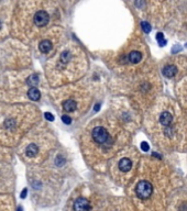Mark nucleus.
<instances>
[{"label":"nucleus","mask_w":187,"mask_h":211,"mask_svg":"<svg viewBox=\"0 0 187 211\" xmlns=\"http://www.w3.org/2000/svg\"><path fill=\"white\" fill-rule=\"evenodd\" d=\"M90 202L84 197H79L74 202V211H90Z\"/></svg>","instance_id":"obj_3"},{"label":"nucleus","mask_w":187,"mask_h":211,"mask_svg":"<svg viewBox=\"0 0 187 211\" xmlns=\"http://www.w3.org/2000/svg\"><path fill=\"white\" fill-rule=\"evenodd\" d=\"M76 108H77V103L75 102V101H74V100L68 99V100H66V101H64V102H63V109H64L65 111H67V112L74 111Z\"/></svg>","instance_id":"obj_8"},{"label":"nucleus","mask_w":187,"mask_h":211,"mask_svg":"<svg viewBox=\"0 0 187 211\" xmlns=\"http://www.w3.org/2000/svg\"><path fill=\"white\" fill-rule=\"evenodd\" d=\"M28 96H29V98H30L31 100H33V101H36V100L40 99L41 94H40V91H38V89L34 88V87H32V88L28 91Z\"/></svg>","instance_id":"obj_11"},{"label":"nucleus","mask_w":187,"mask_h":211,"mask_svg":"<svg viewBox=\"0 0 187 211\" xmlns=\"http://www.w3.org/2000/svg\"><path fill=\"white\" fill-rule=\"evenodd\" d=\"M49 14L45 11H38L34 16V24L36 27H45L49 22Z\"/></svg>","instance_id":"obj_4"},{"label":"nucleus","mask_w":187,"mask_h":211,"mask_svg":"<svg viewBox=\"0 0 187 211\" xmlns=\"http://www.w3.org/2000/svg\"><path fill=\"white\" fill-rule=\"evenodd\" d=\"M27 191H28L27 188H24L23 190H22V193H21V198H22V199H24V198L27 197Z\"/></svg>","instance_id":"obj_21"},{"label":"nucleus","mask_w":187,"mask_h":211,"mask_svg":"<svg viewBox=\"0 0 187 211\" xmlns=\"http://www.w3.org/2000/svg\"><path fill=\"white\" fill-rule=\"evenodd\" d=\"M69 58H71L69 52H64V53H62V55H60V60H62V62L67 63V62L69 61Z\"/></svg>","instance_id":"obj_14"},{"label":"nucleus","mask_w":187,"mask_h":211,"mask_svg":"<svg viewBox=\"0 0 187 211\" xmlns=\"http://www.w3.org/2000/svg\"><path fill=\"white\" fill-rule=\"evenodd\" d=\"M128 60L131 62V63H133V64H137V63H139V62L142 60V54L140 52H138V51H133V52H131L129 54Z\"/></svg>","instance_id":"obj_9"},{"label":"nucleus","mask_w":187,"mask_h":211,"mask_svg":"<svg viewBox=\"0 0 187 211\" xmlns=\"http://www.w3.org/2000/svg\"><path fill=\"white\" fill-rule=\"evenodd\" d=\"M173 121V118H172V114L170 112H163L160 117V122L162 123L165 127H168L170 125V123Z\"/></svg>","instance_id":"obj_6"},{"label":"nucleus","mask_w":187,"mask_h":211,"mask_svg":"<svg viewBox=\"0 0 187 211\" xmlns=\"http://www.w3.org/2000/svg\"><path fill=\"white\" fill-rule=\"evenodd\" d=\"M28 84L30 85V86H32V87H34V86H36L38 83V77L35 75V74H33V75H31L30 77L28 78Z\"/></svg>","instance_id":"obj_13"},{"label":"nucleus","mask_w":187,"mask_h":211,"mask_svg":"<svg viewBox=\"0 0 187 211\" xmlns=\"http://www.w3.org/2000/svg\"><path fill=\"white\" fill-rule=\"evenodd\" d=\"M38 146L35 144H30L27 147V155L29 157H34V156L38 154Z\"/></svg>","instance_id":"obj_12"},{"label":"nucleus","mask_w":187,"mask_h":211,"mask_svg":"<svg viewBox=\"0 0 187 211\" xmlns=\"http://www.w3.org/2000/svg\"><path fill=\"white\" fill-rule=\"evenodd\" d=\"M93 139L98 144H104L107 143V141H109L110 138L106 129L102 127H97L93 130Z\"/></svg>","instance_id":"obj_2"},{"label":"nucleus","mask_w":187,"mask_h":211,"mask_svg":"<svg viewBox=\"0 0 187 211\" xmlns=\"http://www.w3.org/2000/svg\"><path fill=\"white\" fill-rule=\"evenodd\" d=\"M18 211H22V208H19V209H18Z\"/></svg>","instance_id":"obj_23"},{"label":"nucleus","mask_w":187,"mask_h":211,"mask_svg":"<svg viewBox=\"0 0 187 211\" xmlns=\"http://www.w3.org/2000/svg\"><path fill=\"white\" fill-rule=\"evenodd\" d=\"M44 117H45L46 120H49V121H54V116L52 113H50V112H45L44 113Z\"/></svg>","instance_id":"obj_16"},{"label":"nucleus","mask_w":187,"mask_h":211,"mask_svg":"<svg viewBox=\"0 0 187 211\" xmlns=\"http://www.w3.org/2000/svg\"><path fill=\"white\" fill-rule=\"evenodd\" d=\"M176 73H177V68L174 65H167L163 69V75L167 78H172L173 76H175Z\"/></svg>","instance_id":"obj_5"},{"label":"nucleus","mask_w":187,"mask_h":211,"mask_svg":"<svg viewBox=\"0 0 187 211\" xmlns=\"http://www.w3.org/2000/svg\"><path fill=\"white\" fill-rule=\"evenodd\" d=\"M95 110H96V111H97V110H99V105H97L96 107H95Z\"/></svg>","instance_id":"obj_22"},{"label":"nucleus","mask_w":187,"mask_h":211,"mask_svg":"<svg viewBox=\"0 0 187 211\" xmlns=\"http://www.w3.org/2000/svg\"><path fill=\"white\" fill-rule=\"evenodd\" d=\"M63 163H64V160L62 158V156H57V158H56V165H57V166H60Z\"/></svg>","instance_id":"obj_18"},{"label":"nucleus","mask_w":187,"mask_h":211,"mask_svg":"<svg viewBox=\"0 0 187 211\" xmlns=\"http://www.w3.org/2000/svg\"><path fill=\"white\" fill-rule=\"evenodd\" d=\"M141 27H142V30L145 32V33H150V31H151V25H150L148 22H142L141 23Z\"/></svg>","instance_id":"obj_15"},{"label":"nucleus","mask_w":187,"mask_h":211,"mask_svg":"<svg viewBox=\"0 0 187 211\" xmlns=\"http://www.w3.org/2000/svg\"><path fill=\"white\" fill-rule=\"evenodd\" d=\"M141 149H142L143 151H145V152H146V151H148L150 147H148V144L146 143V142H142V143H141Z\"/></svg>","instance_id":"obj_19"},{"label":"nucleus","mask_w":187,"mask_h":211,"mask_svg":"<svg viewBox=\"0 0 187 211\" xmlns=\"http://www.w3.org/2000/svg\"><path fill=\"white\" fill-rule=\"evenodd\" d=\"M152 193H153V187L146 180H142L137 185L135 194L140 199H148L151 197Z\"/></svg>","instance_id":"obj_1"},{"label":"nucleus","mask_w":187,"mask_h":211,"mask_svg":"<svg viewBox=\"0 0 187 211\" xmlns=\"http://www.w3.org/2000/svg\"><path fill=\"white\" fill-rule=\"evenodd\" d=\"M132 167V163L129 158H122L120 162H119V168L122 172H129Z\"/></svg>","instance_id":"obj_7"},{"label":"nucleus","mask_w":187,"mask_h":211,"mask_svg":"<svg viewBox=\"0 0 187 211\" xmlns=\"http://www.w3.org/2000/svg\"><path fill=\"white\" fill-rule=\"evenodd\" d=\"M38 47H40V51H41V52L47 53V52H50V51L52 50V43L50 42L49 40H44V41H42V42L40 43Z\"/></svg>","instance_id":"obj_10"},{"label":"nucleus","mask_w":187,"mask_h":211,"mask_svg":"<svg viewBox=\"0 0 187 211\" xmlns=\"http://www.w3.org/2000/svg\"><path fill=\"white\" fill-rule=\"evenodd\" d=\"M0 29H1V22H0Z\"/></svg>","instance_id":"obj_24"},{"label":"nucleus","mask_w":187,"mask_h":211,"mask_svg":"<svg viewBox=\"0 0 187 211\" xmlns=\"http://www.w3.org/2000/svg\"><path fill=\"white\" fill-rule=\"evenodd\" d=\"M156 40H157L159 42H161V41H163V40H164V36H163V34L161 33V32L157 33V35H156Z\"/></svg>","instance_id":"obj_20"},{"label":"nucleus","mask_w":187,"mask_h":211,"mask_svg":"<svg viewBox=\"0 0 187 211\" xmlns=\"http://www.w3.org/2000/svg\"><path fill=\"white\" fill-rule=\"evenodd\" d=\"M62 120H63V122L66 123V124H71L72 123V119L68 116H63L62 117Z\"/></svg>","instance_id":"obj_17"}]
</instances>
